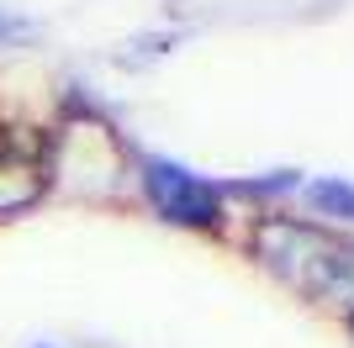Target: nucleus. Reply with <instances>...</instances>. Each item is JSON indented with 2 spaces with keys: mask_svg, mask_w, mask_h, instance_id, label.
Masks as SVG:
<instances>
[{
  "mask_svg": "<svg viewBox=\"0 0 354 348\" xmlns=\"http://www.w3.org/2000/svg\"><path fill=\"white\" fill-rule=\"evenodd\" d=\"M48 174H53V143L27 132H0V217H16L32 201H43Z\"/></svg>",
  "mask_w": 354,
  "mask_h": 348,
  "instance_id": "obj_3",
  "label": "nucleus"
},
{
  "mask_svg": "<svg viewBox=\"0 0 354 348\" xmlns=\"http://www.w3.org/2000/svg\"><path fill=\"white\" fill-rule=\"evenodd\" d=\"M349 333H354V311H349Z\"/></svg>",
  "mask_w": 354,
  "mask_h": 348,
  "instance_id": "obj_7",
  "label": "nucleus"
},
{
  "mask_svg": "<svg viewBox=\"0 0 354 348\" xmlns=\"http://www.w3.org/2000/svg\"><path fill=\"white\" fill-rule=\"evenodd\" d=\"M301 195H307L323 217L354 222V185L349 180H301Z\"/></svg>",
  "mask_w": 354,
  "mask_h": 348,
  "instance_id": "obj_4",
  "label": "nucleus"
},
{
  "mask_svg": "<svg viewBox=\"0 0 354 348\" xmlns=\"http://www.w3.org/2000/svg\"><path fill=\"white\" fill-rule=\"evenodd\" d=\"M37 348H48V343H37Z\"/></svg>",
  "mask_w": 354,
  "mask_h": 348,
  "instance_id": "obj_8",
  "label": "nucleus"
},
{
  "mask_svg": "<svg viewBox=\"0 0 354 348\" xmlns=\"http://www.w3.org/2000/svg\"><path fill=\"white\" fill-rule=\"evenodd\" d=\"M238 190H249V195H281V190H301V174L296 169H275L270 180H243Z\"/></svg>",
  "mask_w": 354,
  "mask_h": 348,
  "instance_id": "obj_5",
  "label": "nucleus"
},
{
  "mask_svg": "<svg viewBox=\"0 0 354 348\" xmlns=\"http://www.w3.org/2000/svg\"><path fill=\"white\" fill-rule=\"evenodd\" d=\"M32 32H37V27H32L27 16H11V11H0V43H27Z\"/></svg>",
  "mask_w": 354,
  "mask_h": 348,
  "instance_id": "obj_6",
  "label": "nucleus"
},
{
  "mask_svg": "<svg viewBox=\"0 0 354 348\" xmlns=\"http://www.w3.org/2000/svg\"><path fill=\"white\" fill-rule=\"evenodd\" d=\"M254 259L312 301H354V243L317 222L265 217L249 232Z\"/></svg>",
  "mask_w": 354,
  "mask_h": 348,
  "instance_id": "obj_1",
  "label": "nucleus"
},
{
  "mask_svg": "<svg viewBox=\"0 0 354 348\" xmlns=\"http://www.w3.org/2000/svg\"><path fill=\"white\" fill-rule=\"evenodd\" d=\"M138 185H143V201L175 227H196V232L222 227V190L185 164L153 153V159L138 164Z\"/></svg>",
  "mask_w": 354,
  "mask_h": 348,
  "instance_id": "obj_2",
  "label": "nucleus"
}]
</instances>
